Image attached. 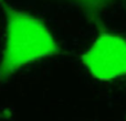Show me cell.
Listing matches in <instances>:
<instances>
[{"label":"cell","mask_w":126,"mask_h":121,"mask_svg":"<svg viewBox=\"0 0 126 121\" xmlns=\"http://www.w3.org/2000/svg\"><path fill=\"white\" fill-rule=\"evenodd\" d=\"M6 16V42L0 61V79L22 67L54 56L59 46L48 27L38 18L0 0Z\"/></svg>","instance_id":"1"},{"label":"cell","mask_w":126,"mask_h":121,"mask_svg":"<svg viewBox=\"0 0 126 121\" xmlns=\"http://www.w3.org/2000/svg\"><path fill=\"white\" fill-rule=\"evenodd\" d=\"M83 64L94 78L109 81L126 75V39L102 32L81 56Z\"/></svg>","instance_id":"2"},{"label":"cell","mask_w":126,"mask_h":121,"mask_svg":"<svg viewBox=\"0 0 126 121\" xmlns=\"http://www.w3.org/2000/svg\"><path fill=\"white\" fill-rule=\"evenodd\" d=\"M79 1L84 8L85 12L91 18H94L98 15L105 0H79Z\"/></svg>","instance_id":"3"}]
</instances>
